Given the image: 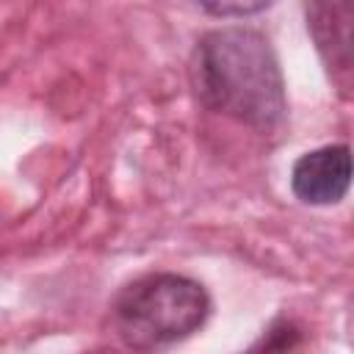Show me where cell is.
I'll return each instance as SVG.
<instances>
[{"label": "cell", "instance_id": "obj_2", "mask_svg": "<svg viewBox=\"0 0 354 354\" xmlns=\"http://www.w3.org/2000/svg\"><path fill=\"white\" fill-rule=\"evenodd\" d=\"M210 315L207 290L183 274H147L113 301L122 340L138 351L169 346L194 335Z\"/></svg>", "mask_w": 354, "mask_h": 354}, {"label": "cell", "instance_id": "obj_5", "mask_svg": "<svg viewBox=\"0 0 354 354\" xmlns=\"http://www.w3.org/2000/svg\"><path fill=\"white\" fill-rule=\"evenodd\" d=\"M207 14H218V17H230V14H238V17H243V14H254V11H263V8H268V3H207V6H202Z\"/></svg>", "mask_w": 354, "mask_h": 354}, {"label": "cell", "instance_id": "obj_3", "mask_svg": "<svg viewBox=\"0 0 354 354\" xmlns=\"http://www.w3.org/2000/svg\"><path fill=\"white\" fill-rule=\"evenodd\" d=\"M351 183V152L346 144H329L301 155L290 171L293 194L307 205H335Z\"/></svg>", "mask_w": 354, "mask_h": 354}, {"label": "cell", "instance_id": "obj_1", "mask_svg": "<svg viewBox=\"0 0 354 354\" xmlns=\"http://www.w3.org/2000/svg\"><path fill=\"white\" fill-rule=\"evenodd\" d=\"M191 77L202 105L241 124L274 130L285 119V80L260 30L218 28L205 33L194 50Z\"/></svg>", "mask_w": 354, "mask_h": 354}, {"label": "cell", "instance_id": "obj_4", "mask_svg": "<svg viewBox=\"0 0 354 354\" xmlns=\"http://www.w3.org/2000/svg\"><path fill=\"white\" fill-rule=\"evenodd\" d=\"M351 3H310L307 6V28L315 39V47L335 80V86L348 94L351 88Z\"/></svg>", "mask_w": 354, "mask_h": 354}]
</instances>
